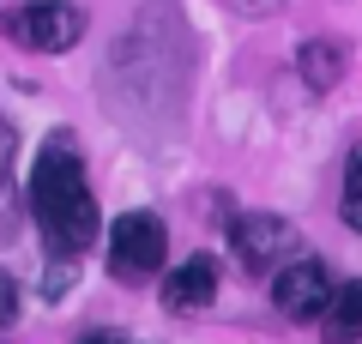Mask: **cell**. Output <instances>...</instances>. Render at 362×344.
Segmentation results:
<instances>
[{"instance_id":"obj_1","label":"cell","mask_w":362,"mask_h":344,"mask_svg":"<svg viewBox=\"0 0 362 344\" xmlns=\"http://www.w3.org/2000/svg\"><path fill=\"white\" fill-rule=\"evenodd\" d=\"M30 212H37V224H42V242L61 260L85 254V248L97 242V200H90L85 164H78V151L66 139L42 145L37 169H30Z\"/></svg>"},{"instance_id":"obj_13","label":"cell","mask_w":362,"mask_h":344,"mask_svg":"<svg viewBox=\"0 0 362 344\" xmlns=\"http://www.w3.org/2000/svg\"><path fill=\"white\" fill-rule=\"evenodd\" d=\"M90 344H109V338H90Z\"/></svg>"},{"instance_id":"obj_5","label":"cell","mask_w":362,"mask_h":344,"mask_svg":"<svg viewBox=\"0 0 362 344\" xmlns=\"http://www.w3.org/2000/svg\"><path fill=\"white\" fill-rule=\"evenodd\" d=\"M235 254H242V266H254V272H278L284 260L302 254V242H296V229H290L284 217L247 212V217H235Z\"/></svg>"},{"instance_id":"obj_11","label":"cell","mask_w":362,"mask_h":344,"mask_svg":"<svg viewBox=\"0 0 362 344\" xmlns=\"http://www.w3.org/2000/svg\"><path fill=\"white\" fill-rule=\"evenodd\" d=\"M6 169H13V127L0 121V181H6Z\"/></svg>"},{"instance_id":"obj_6","label":"cell","mask_w":362,"mask_h":344,"mask_svg":"<svg viewBox=\"0 0 362 344\" xmlns=\"http://www.w3.org/2000/svg\"><path fill=\"white\" fill-rule=\"evenodd\" d=\"M211 296H218V260L211 254L181 260V266L163 278V308L169 314H194V308H206Z\"/></svg>"},{"instance_id":"obj_2","label":"cell","mask_w":362,"mask_h":344,"mask_svg":"<svg viewBox=\"0 0 362 344\" xmlns=\"http://www.w3.org/2000/svg\"><path fill=\"white\" fill-rule=\"evenodd\" d=\"M0 30L30 55H66L78 37H85V13L66 6V0H30V6H13L0 13Z\"/></svg>"},{"instance_id":"obj_4","label":"cell","mask_w":362,"mask_h":344,"mask_svg":"<svg viewBox=\"0 0 362 344\" xmlns=\"http://www.w3.org/2000/svg\"><path fill=\"white\" fill-rule=\"evenodd\" d=\"M326 296H332V278H326L320 260H284V266L272 272V308L284 320H314L326 308Z\"/></svg>"},{"instance_id":"obj_10","label":"cell","mask_w":362,"mask_h":344,"mask_svg":"<svg viewBox=\"0 0 362 344\" xmlns=\"http://www.w3.org/2000/svg\"><path fill=\"white\" fill-rule=\"evenodd\" d=\"M13 320H18V284L0 272V326H13Z\"/></svg>"},{"instance_id":"obj_12","label":"cell","mask_w":362,"mask_h":344,"mask_svg":"<svg viewBox=\"0 0 362 344\" xmlns=\"http://www.w3.org/2000/svg\"><path fill=\"white\" fill-rule=\"evenodd\" d=\"M230 6H242V13H272L278 0H230Z\"/></svg>"},{"instance_id":"obj_9","label":"cell","mask_w":362,"mask_h":344,"mask_svg":"<svg viewBox=\"0 0 362 344\" xmlns=\"http://www.w3.org/2000/svg\"><path fill=\"white\" fill-rule=\"evenodd\" d=\"M344 224L362 236V151L350 157V169H344Z\"/></svg>"},{"instance_id":"obj_8","label":"cell","mask_w":362,"mask_h":344,"mask_svg":"<svg viewBox=\"0 0 362 344\" xmlns=\"http://www.w3.org/2000/svg\"><path fill=\"white\" fill-rule=\"evenodd\" d=\"M296 67H302V79H308L314 91H332L338 79H344V49H338V42H308V49L296 55Z\"/></svg>"},{"instance_id":"obj_7","label":"cell","mask_w":362,"mask_h":344,"mask_svg":"<svg viewBox=\"0 0 362 344\" xmlns=\"http://www.w3.org/2000/svg\"><path fill=\"white\" fill-rule=\"evenodd\" d=\"M314 320H320V338H326V344H362V284L332 290Z\"/></svg>"},{"instance_id":"obj_3","label":"cell","mask_w":362,"mask_h":344,"mask_svg":"<svg viewBox=\"0 0 362 344\" xmlns=\"http://www.w3.org/2000/svg\"><path fill=\"white\" fill-rule=\"evenodd\" d=\"M163 254H169L163 217H151V212L115 217V229H109V272L121 284H145L151 272H163Z\"/></svg>"}]
</instances>
